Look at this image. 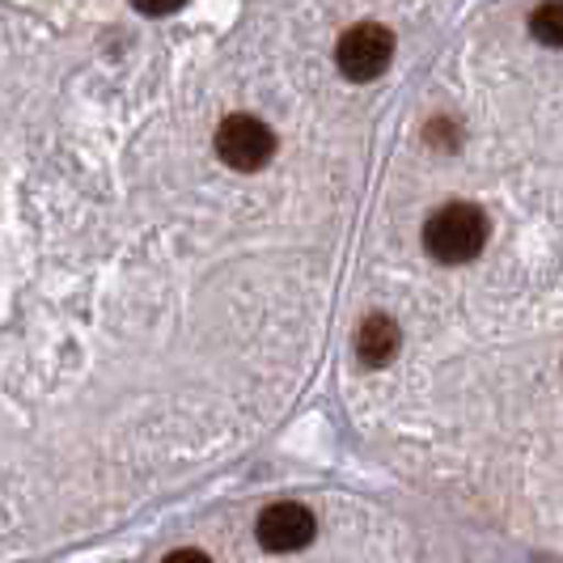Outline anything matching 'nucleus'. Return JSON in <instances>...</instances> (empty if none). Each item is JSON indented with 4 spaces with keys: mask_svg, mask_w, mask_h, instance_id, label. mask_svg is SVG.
<instances>
[{
    "mask_svg": "<svg viewBox=\"0 0 563 563\" xmlns=\"http://www.w3.org/2000/svg\"><path fill=\"white\" fill-rule=\"evenodd\" d=\"M423 246L437 263H471L487 246V212L479 203H445L428 217Z\"/></svg>",
    "mask_w": 563,
    "mask_h": 563,
    "instance_id": "f257e3e1",
    "label": "nucleus"
},
{
    "mask_svg": "<svg viewBox=\"0 0 563 563\" xmlns=\"http://www.w3.org/2000/svg\"><path fill=\"white\" fill-rule=\"evenodd\" d=\"M272 153H276V132L254 114H229L217 128V157L229 169L254 174L272 162Z\"/></svg>",
    "mask_w": 563,
    "mask_h": 563,
    "instance_id": "f03ea898",
    "label": "nucleus"
},
{
    "mask_svg": "<svg viewBox=\"0 0 563 563\" xmlns=\"http://www.w3.org/2000/svg\"><path fill=\"white\" fill-rule=\"evenodd\" d=\"M335 59L347 81H377L386 73V64L395 59V34L377 22H361L339 38Z\"/></svg>",
    "mask_w": 563,
    "mask_h": 563,
    "instance_id": "7ed1b4c3",
    "label": "nucleus"
},
{
    "mask_svg": "<svg viewBox=\"0 0 563 563\" xmlns=\"http://www.w3.org/2000/svg\"><path fill=\"white\" fill-rule=\"evenodd\" d=\"M313 512L306 505H292V500H284V505H267L258 512V526H254V534L263 542V551H301V547H310L313 542Z\"/></svg>",
    "mask_w": 563,
    "mask_h": 563,
    "instance_id": "20e7f679",
    "label": "nucleus"
},
{
    "mask_svg": "<svg viewBox=\"0 0 563 563\" xmlns=\"http://www.w3.org/2000/svg\"><path fill=\"white\" fill-rule=\"evenodd\" d=\"M398 343H402V331H398L395 318L373 313L356 331V361L365 368H386L398 356Z\"/></svg>",
    "mask_w": 563,
    "mask_h": 563,
    "instance_id": "39448f33",
    "label": "nucleus"
},
{
    "mask_svg": "<svg viewBox=\"0 0 563 563\" xmlns=\"http://www.w3.org/2000/svg\"><path fill=\"white\" fill-rule=\"evenodd\" d=\"M530 30H534L538 43L563 47V0H555V4H538L534 18H530Z\"/></svg>",
    "mask_w": 563,
    "mask_h": 563,
    "instance_id": "423d86ee",
    "label": "nucleus"
},
{
    "mask_svg": "<svg viewBox=\"0 0 563 563\" xmlns=\"http://www.w3.org/2000/svg\"><path fill=\"white\" fill-rule=\"evenodd\" d=\"M162 563H212V560L203 551H196V547H183V551H169Z\"/></svg>",
    "mask_w": 563,
    "mask_h": 563,
    "instance_id": "0eeeda50",
    "label": "nucleus"
}]
</instances>
